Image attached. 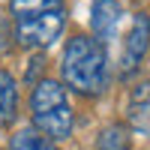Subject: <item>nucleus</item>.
<instances>
[{"instance_id": "1a4fd4ad", "label": "nucleus", "mask_w": 150, "mask_h": 150, "mask_svg": "<svg viewBox=\"0 0 150 150\" xmlns=\"http://www.w3.org/2000/svg\"><path fill=\"white\" fill-rule=\"evenodd\" d=\"M9 3H12V15L15 18H27V15H39V12L63 9L60 0H9Z\"/></svg>"}, {"instance_id": "20e7f679", "label": "nucleus", "mask_w": 150, "mask_h": 150, "mask_svg": "<svg viewBox=\"0 0 150 150\" xmlns=\"http://www.w3.org/2000/svg\"><path fill=\"white\" fill-rule=\"evenodd\" d=\"M150 48V18L147 15H135L132 18V27L126 33V39H123V54H120V63H123V78H126L129 72L138 69L141 57L147 54Z\"/></svg>"}, {"instance_id": "f03ea898", "label": "nucleus", "mask_w": 150, "mask_h": 150, "mask_svg": "<svg viewBox=\"0 0 150 150\" xmlns=\"http://www.w3.org/2000/svg\"><path fill=\"white\" fill-rule=\"evenodd\" d=\"M30 114L36 132H42L48 141H63L72 135V105L66 99V87L60 81L45 78L33 87Z\"/></svg>"}, {"instance_id": "7ed1b4c3", "label": "nucleus", "mask_w": 150, "mask_h": 150, "mask_svg": "<svg viewBox=\"0 0 150 150\" xmlns=\"http://www.w3.org/2000/svg\"><path fill=\"white\" fill-rule=\"evenodd\" d=\"M66 15L63 9L54 12H39V15H27V18H15V36L24 48H48L60 33H63Z\"/></svg>"}, {"instance_id": "9d476101", "label": "nucleus", "mask_w": 150, "mask_h": 150, "mask_svg": "<svg viewBox=\"0 0 150 150\" xmlns=\"http://www.w3.org/2000/svg\"><path fill=\"white\" fill-rule=\"evenodd\" d=\"M12 150H57V147H54V141H48L42 132L21 129V132H15V138H12Z\"/></svg>"}, {"instance_id": "f257e3e1", "label": "nucleus", "mask_w": 150, "mask_h": 150, "mask_svg": "<svg viewBox=\"0 0 150 150\" xmlns=\"http://www.w3.org/2000/svg\"><path fill=\"white\" fill-rule=\"evenodd\" d=\"M63 81L81 96H99L108 81L105 45L93 36H72L63 51Z\"/></svg>"}, {"instance_id": "6e6552de", "label": "nucleus", "mask_w": 150, "mask_h": 150, "mask_svg": "<svg viewBox=\"0 0 150 150\" xmlns=\"http://www.w3.org/2000/svg\"><path fill=\"white\" fill-rule=\"evenodd\" d=\"M96 150H132V138L120 123H111L99 132L96 138Z\"/></svg>"}, {"instance_id": "423d86ee", "label": "nucleus", "mask_w": 150, "mask_h": 150, "mask_svg": "<svg viewBox=\"0 0 150 150\" xmlns=\"http://www.w3.org/2000/svg\"><path fill=\"white\" fill-rule=\"evenodd\" d=\"M126 120L135 132L150 135V81L138 84L129 96V108H126Z\"/></svg>"}, {"instance_id": "0eeeda50", "label": "nucleus", "mask_w": 150, "mask_h": 150, "mask_svg": "<svg viewBox=\"0 0 150 150\" xmlns=\"http://www.w3.org/2000/svg\"><path fill=\"white\" fill-rule=\"evenodd\" d=\"M18 114V87L9 72H0V120L9 123Z\"/></svg>"}, {"instance_id": "39448f33", "label": "nucleus", "mask_w": 150, "mask_h": 150, "mask_svg": "<svg viewBox=\"0 0 150 150\" xmlns=\"http://www.w3.org/2000/svg\"><path fill=\"white\" fill-rule=\"evenodd\" d=\"M123 9L117 0H93V15H90V27H93V39L96 42H108L111 36L117 33Z\"/></svg>"}]
</instances>
